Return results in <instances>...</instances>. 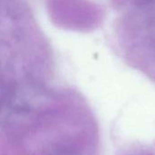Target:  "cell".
Instances as JSON below:
<instances>
[]
</instances>
